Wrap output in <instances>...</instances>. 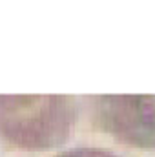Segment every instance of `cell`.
<instances>
[{
    "instance_id": "cell-1",
    "label": "cell",
    "mask_w": 155,
    "mask_h": 157,
    "mask_svg": "<svg viewBox=\"0 0 155 157\" xmlns=\"http://www.w3.org/2000/svg\"><path fill=\"white\" fill-rule=\"evenodd\" d=\"M75 119L73 101L59 95H0V135L26 148L60 144Z\"/></svg>"
},
{
    "instance_id": "cell-3",
    "label": "cell",
    "mask_w": 155,
    "mask_h": 157,
    "mask_svg": "<svg viewBox=\"0 0 155 157\" xmlns=\"http://www.w3.org/2000/svg\"><path fill=\"white\" fill-rule=\"evenodd\" d=\"M59 157H117L106 150H97V148H75Z\"/></svg>"
},
{
    "instance_id": "cell-2",
    "label": "cell",
    "mask_w": 155,
    "mask_h": 157,
    "mask_svg": "<svg viewBox=\"0 0 155 157\" xmlns=\"http://www.w3.org/2000/svg\"><path fill=\"white\" fill-rule=\"evenodd\" d=\"M97 104L100 124L119 139L155 146V97H100Z\"/></svg>"
}]
</instances>
